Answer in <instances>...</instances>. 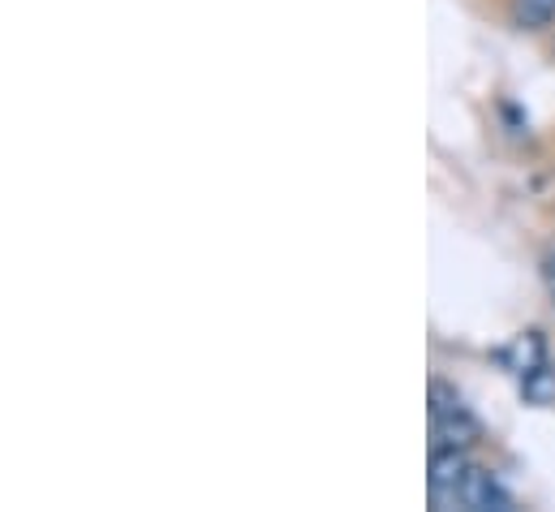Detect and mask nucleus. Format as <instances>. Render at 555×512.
I'll list each match as a JSON object with an SVG mask.
<instances>
[{"mask_svg": "<svg viewBox=\"0 0 555 512\" xmlns=\"http://www.w3.org/2000/svg\"><path fill=\"white\" fill-rule=\"evenodd\" d=\"M430 431H435L439 444L461 448V444H469L478 435V422L469 418V409L461 405V396L452 387L430 384Z\"/></svg>", "mask_w": 555, "mask_h": 512, "instance_id": "1", "label": "nucleus"}, {"mask_svg": "<svg viewBox=\"0 0 555 512\" xmlns=\"http://www.w3.org/2000/svg\"><path fill=\"white\" fill-rule=\"evenodd\" d=\"M543 271H547V284H552V289H555V255L547 258V267H543Z\"/></svg>", "mask_w": 555, "mask_h": 512, "instance_id": "5", "label": "nucleus"}, {"mask_svg": "<svg viewBox=\"0 0 555 512\" xmlns=\"http://www.w3.org/2000/svg\"><path fill=\"white\" fill-rule=\"evenodd\" d=\"M465 474H469V465H465L461 448H452V444L435 448L430 452V500L435 504H456V491H461Z\"/></svg>", "mask_w": 555, "mask_h": 512, "instance_id": "3", "label": "nucleus"}, {"mask_svg": "<svg viewBox=\"0 0 555 512\" xmlns=\"http://www.w3.org/2000/svg\"><path fill=\"white\" fill-rule=\"evenodd\" d=\"M513 17L526 30H539L555 17V0H513Z\"/></svg>", "mask_w": 555, "mask_h": 512, "instance_id": "4", "label": "nucleus"}, {"mask_svg": "<svg viewBox=\"0 0 555 512\" xmlns=\"http://www.w3.org/2000/svg\"><path fill=\"white\" fill-rule=\"evenodd\" d=\"M456 504L469 512H508L513 509V496L500 487V478L491 470H474L469 465V474H465V483L456 491Z\"/></svg>", "mask_w": 555, "mask_h": 512, "instance_id": "2", "label": "nucleus"}]
</instances>
